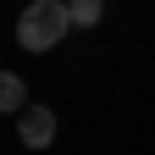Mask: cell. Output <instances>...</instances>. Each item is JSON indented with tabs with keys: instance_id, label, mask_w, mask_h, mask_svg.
<instances>
[{
	"instance_id": "277c9868",
	"label": "cell",
	"mask_w": 155,
	"mask_h": 155,
	"mask_svg": "<svg viewBox=\"0 0 155 155\" xmlns=\"http://www.w3.org/2000/svg\"><path fill=\"white\" fill-rule=\"evenodd\" d=\"M67 11H72V28H100L105 0H67Z\"/></svg>"
},
{
	"instance_id": "6da1fadb",
	"label": "cell",
	"mask_w": 155,
	"mask_h": 155,
	"mask_svg": "<svg viewBox=\"0 0 155 155\" xmlns=\"http://www.w3.org/2000/svg\"><path fill=\"white\" fill-rule=\"evenodd\" d=\"M67 33H72V11H67V0H28L22 17H17V45H22L28 55L55 50Z\"/></svg>"
},
{
	"instance_id": "7a4b0ae2",
	"label": "cell",
	"mask_w": 155,
	"mask_h": 155,
	"mask_svg": "<svg viewBox=\"0 0 155 155\" xmlns=\"http://www.w3.org/2000/svg\"><path fill=\"white\" fill-rule=\"evenodd\" d=\"M17 139H22L28 150H50V139H55V111L50 105H28L22 116H17Z\"/></svg>"
},
{
	"instance_id": "3957f363",
	"label": "cell",
	"mask_w": 155,
	"mask_h": 155,
	"mask_svg": "<svg viewBox=\"0 0 155 155\" xmlns=\"http://www.w3.org/2000/svg\"><path fill=\"white\" fill-rule=\"evenodd\" d=\"M0 111H6V116H22L28 111V83L17 72H0Z\"/></svg>"
}]
</instances>
